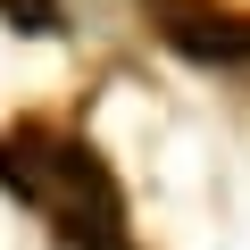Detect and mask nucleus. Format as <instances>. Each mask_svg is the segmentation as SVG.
I'll return each instance as SVG.
<instances>
[{
  "label": "nucleus",
  "mask_w": 250,
  "mask_h": 250,
  "mask_svg": "<svg viewBox=\"0 0 250 250\" xmlns=\"http://www.w3.org/2000/svg\"><path fill=\"white\" fill-rule=\"evenodd\" d=\"M0 17L25 25V34H42V25H59V0H0Z\"/></svg>",
  "instance_id": "f03ea898"
},
{
  "label": "nucleus",
  "mask_w": 250,
  "mask_h": 250,
  "mask_svg": "<svg viewBox=\"0 0 250 250\" xmlns=\"http://www.w3.org/2000/svg\"><path fill=\"white\" fill-rule=\"evenodd\" d=\"M42 167H25L9 142H0V175H9L17 200H34L75 250H125V208H117V184L100 175V159L83 142H59V134H17Z\"/></svg>",
  "instance_id": "f257e3e1"
}]
</instances>
